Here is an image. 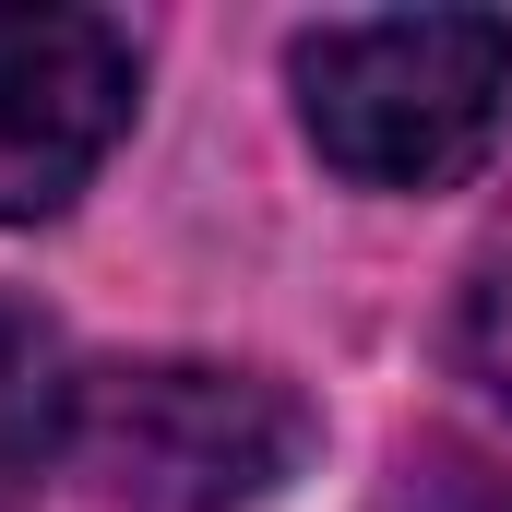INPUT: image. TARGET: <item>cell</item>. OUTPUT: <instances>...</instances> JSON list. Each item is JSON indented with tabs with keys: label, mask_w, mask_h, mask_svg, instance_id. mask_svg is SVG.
Returning a JSON list of instances; mask_svg holds the SVG:
<instances>
[{
	"label": "cell",
	"mask_w": 512,
	"mask_h": 512,
	"mask_svg": "<svg viewBox=\"0 0 512 512\" xmlns=\"http://www.w3.org/2000/svg\"><path fill=\"white\" fill-rule=\"evenodd\" d=\"M489 512H512V489H501V501H489Z\"/></svg>",
	"instance_id": "8992f818"
},
{
	"label": "cell",
	"mask_w": 512,
	"mask_h": 512,
	"mask_svg": "<svg viewBox=\"0 0 512 512\" xmlns=\"http://www.w3.org/2000/svg\"><path fill=\"white\" fill-rule=\"evenodd\" d=\"M143 108V48L120 12L0 0V227L72 215V191L120 155Z\"/></svg>",
	"instance_id": "3957f363"
},
{
	"label": "cell",
	"mask_w": 512,
	"mask_h": 512,
	"mask_svg": "<svg viewBox=\"0 0 512 512\" xmlns=\"http://www.w3.org/2000/svg\"><path fill=\"white\" fill-rule=\"evenodd\" d=\"M72 393H84V370H72L60 322L0 286V512H36V489L72 465Z\"/></svg>",
	"instance_id": "277c9868"
},
{
	"label": "cell",
	"mask_w": 512,
	"mask_h": 512,
	"mask_svg": "<svg viewBox=\"0 0 512 512\" xmlns=\"http://www.w3.org/2000/svg\"><path fill=\"white\" fill-rule=\"evenodd\" d=\"M465 370H477V382L512 405V262L477 286V298H465Z\"/></svg>",
	"instance_id": "5b68a950"
},
{
	"label": "cell",
	"mask_w": 512,
	"mask_h": 512,
	"mask_svg": "<svg viewBox=\"0 0 512 512\" xmlns=\"http://www.w3.org/2000/svg\"><path fill=\"white\" fill-rule=\"evenodd\" d=\"M310 441V405L239 358H108L72 393V465L143 512H262Z\"/></svg>",
	"instance_id": "7a4b0ae2"
},
{
	"label": "cell",
	"mask_w": 512,
	"mask_h": 512,
	"mask_svg": "<svg viewBox=\"0 0 512 512\" xmlns=\"http://www.w3.org/2000/svg\"><path fill=\"white\" fill-rule=\"evenodd\" d=\"M298 131L358 191H453L512 120V12H370L286 48Z\"/></svg>",
	"instance_id": "6da1fadb"
}]
</instances>
